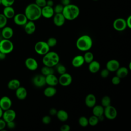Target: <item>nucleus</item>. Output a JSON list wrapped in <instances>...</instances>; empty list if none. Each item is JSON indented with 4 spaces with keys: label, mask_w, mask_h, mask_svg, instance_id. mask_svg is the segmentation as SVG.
<instances>
[{
    "label": "nucleus",
    "mask_w": 131,
    "mask_h": 131,
    "mask_svg": "<svg viewBox=\"0 0 131 131\" xmlns=\"http://www.w3.org/2000/svg\"><path fill=\"white\" fill-rule=\"evenodd\" d=\"M24 14L28 20L35 21L41 16V8L35 3H31L27 6L25 9Z\"/></svg>",
    "instance_id": "f257e3e1"
},
{
    "label": "nucleus",
    "mask_w": 131,
    "mask_h": 131,
    "mask_svg": "<svg viewBox=\"0 0 131 131\" xmlns=\"http://www.w3.org/2000/svg\"><path fill=\"white\" fill-rule=\"evenodd\" d=\"M93 46V40L88 35H82L79 36L76 41V47L80 51H89Z\"/></svg>",
    "instance_id": "f03ea898"
},
{
    "label": "nucleus",
    "mask_w": 131,
    "mask_h": 131,
    "mask_svg": "<svg viewBox=\"0 0 131 131\" xmlns=\"http://www.w3.org/2000/svg\"><path fill=\"white\" fill-rule=\"evenodd\" d=\"M62 13L66 20H73L78 17L80 9L77 5L70 4L64 6Z\"/></svg>",
    "instance_id": "7ed1b4c3"
},
{
    "label": "nucleus",
    "mask_w": 131,
    "mask_h": 131,
    "mask_svg": "<svg viewBox=\"0 0 131 131\" xmlns=\"http://www.w3.org/2000/svg\"><path fill=\"white\" fill-rule=\"evenodd\" d=\"M60 58L58 54L54 51H49L43 56L42 63L44 66L53 67L56 66L59 61Z\"/></svg>",
    "instance_id": "20e7f679"
},
{
    "label": "nucleus",
    "mask_w": 131,
    "mask_h": 131,
    "mask_svg": "<svg viewBox=\"0 0 131 131\" xmlns=\"http://www.w3.org/2000/svg\"><path fill=\"white\" fill-rule=\"evenodd\" d=\"M14 49L13 42L8 39L3 38L0 41V52L6 55L10 53Z\"/></svg>",
    "instance_id": "39448f33"
},
{
    "label": "nucleus",
    "mask_w": 131,
    "mask_h": 131,
    "mask_svg": "<svg viewBox=\"0 0 131 131\" xmlns=\"http://www.w3.org/2000/svg\"><path fill=\"white\" fill-rule=\"evenodd\" d=\"M50 48L46 42L44 41H39L34 45V50L35 52L40 55L43 56L50 51Z\"/></svg>",
    "instance_id": "423d86ee"
},
{
    "label": "nucleus",
    "mask_w": 131,
    "mask_h": 131,
    "mask_svg": "<svg viewBox=\"0 0 131 131\" xmlns=\"http://www.w3.org/2000/svg\"><path fill=\"white\" fill-rule=\"evenodd\" d=\"M118 112L116 108L110 105L106 107H104L103 115L108 120H114L117 116Z\"/></svg>",
    "instance_id": "0eeeda50"
},
{
    "label": "nucleus",
    "mask_w": 131,
    "mask_h": 131,
    "mask_svg": "<svg viewBox=\"0 0 131 131\" xmlns=\"http://www.w3.org/2000/svg\"><path fill=\"white\" fill-rule=\"evenodd\" d=\"M113 28L119 32H121L126 29L127 25L126 20L122 18H118L114 20L113 23Z\"/></svg>",
    "instance_id": "6e6552de"
},
{
    "label": "nucleus",
    "mask_w": 131,
    "mask_h": 131,
    "mask_svg": "<svg viewBox=\"0 0 131 131\" xmlns=\"http://www.w3.org/2000/svg\"><path fill=\"white\" fill-rule=\"evenodd\" d=\"M58 79V83H59L62 86H68L70 85L73 80L72 76L68 73H65L63 74L60 75Z\"/></svg>",
    "instance_id": "1a4fd4ad"
},
{
    "label": "nucleus",
    "mask_w": 131,
    "mask_h": 131,
    "mask_svg": "<svg viewBox=\"0 0 131 131\" xmlns=\"http://www.w3.org/2000/svg\"><path fill=\"white\" fill-rule=\"evenodd\" d=\"M16 116V114L15 111L10 108L3 111L2 118L7 123L10 121H14Z\"/></svg>",
    "instance_id": "9d476101"
},
{
    "label": "nucleus",
    "mask_w": 131,
    "mask_h": 131,
    "mask_svg": "<svg viewBox=\"0 0 131 131\" xmlns=\"http://www.w3.org/2000/svg\"><path fill=\"white\" fill-rule=\"evenodd\" d=\"M32 83L37 88H40L43 87L46 84L45 76L43 75H36L32 78Z\"/></svg>",
    "instance_id": "9b49d317"
},
{
    "label": "nucleus",
    "mask_w": 131,
    "mask_h": 131,
    "mask_svg": "<svg viewBox=\"0 0 131 131\" xmlns=\"http://www.w3.org/2000/svg\"><path fill=\"white\" fill-rule=\"evenodd\" d=\"M13 18L14 23L18 26H24L28 21L24 13H17L15 14Z\"/></svg>",
    "instance_id": "f8f14e48"
},
{
    "label": "nucleus",
    "mask_w": 131,
    "mask_h": 131,
    "mask_svg": "<svg viewBox=\"0 0 131 131\" xmlns=\"http://www.w3.org/2000/svg\"><path fill=\"white\" fill-rule=\"evenodd\" d=\"M26 68L30 71H35L38 67L37 60L33 57H28L25 61Z\"/></svg>",
    "instance_id": "ddd939ff"
},
{
    "label": "nucleus",
    "mask_w": 131,
    "mask_h": 131,
    "mask_svg": "<svg viewBox=\"0 0 131 131\" xmlns=\"http://www.w3.org/2000/svg\"><path fill=\"white\" fill-rule=\"evenodd\" d=\"M12 104V100L9 97L5 96L0 98V107L3 111L10 108Z\"/></svg>",
    "instance_id": "4468645a"
},
{
    "label": "nucleus",
    "mask_w": 131,
    "mask_h": 131,
    "mask_svg": "<svg viewBox=\"0 0 131 131\" xmlns=\"http://www.w3.org/2000/svg\"><path fill=\"white\" fill-rule=\"evenodd\" d=\"M120 67V62L116 59H111L106 64V68L111 72H116Z\"/></svg>",
    "instance_id": "2eb2a0df"
},
{
    "label": "nucleus",
    "mask_w": 131,
    "mask_h": 131,
    "mask_svg": "<svg viewBox=\"0 0 131 131\" xmlns=\"http://www.w3.org/2000/svg\"><path fill=\"white\" fill-rule=\"evenodd\" d=\"M54 11L53 7L46 5L41 8V16L46 18H52L54 15Z\"/></svg>",
    "instance_id": "dca6fc26"
},
{
    "label": "nucleus",
    "mask_w": 131,
    "mask_h": 131,
    "mask_svg": "<svg viewBox=\"0 0 131 131\" xmlns=\"http://www.w3.org/2000/svg\"><path fill=\"white\" fill-rule=\"evenodd\" d=\"M53 17V23L56 26L61 27L64 24L66 19L62 13H55Z\"/></svg>",
    "instance_id": "f3484780"
},
{
    "label": "nucleus",
    "mask_w": 131,
    "mask_h": 131,
    "mask_svg": "<svg viewBox=\"0 0 131 131\" xmlns=\"http://www.w3.org/2000/svg\"><path fill=\"white\" fill-rule=\"evenodd\" d=\"M46 84L49 86H55L58 84V79L54 74H52L45 76Z\"/></svg>",
    "instance_id": "a211bd4d"
},
{
    "label": "nucleus",
    "mask_w": 131,
    "mask_h": 131,
    "mask_svg": "<svg viewBox=\"0 0 131 131\" xmlns=\"http://www.w3.org/2000/svg\"><path fill=\"white\" fill-rule=\"evenodd\" d=\"M96 98L93 94H89L85 98V104L88 107L92 108L96 105Z\"/></svg>",
    "instance_id": "6ab92c4d"
},
{
    "label": "nucleus",
    "mask_w": 131,
    "mask_h": 131,
    "mask_svg": "<svg viewBox=\"0 0 131 131\" xmlns=\"http://www.w3.org/2000/svg\"><path fill=\"white\" fill-rule=\"evenodd\" d=\"M24 30L29 35L33 34L36 30V26L33 21L28 20L24 25Z\"/></svg>",
    "instance_id": "aec40b11"
},
{
    "label": "nucleus",
    "mask_w": 131,
    "mask_h": 131,
    "mask_svg": "<svg viewBox=\"0 0 131 131\" xmlns=\"http://www.w3.org/2000/svg\"><path fill=\"white\" fill-rule=\"evenodd\" d=\"M1 35L3 38L10 39L13 35V30L11 27L6 26L2 28Z\"/></svg>",
    "instance_id": "412c9836"
},
{
    "label": "nucleus",
    "mask_w": 131,
    "mask_h": 131,
    "mask_svg": "<svg viewBox=\"0 0 131 131\" xmlns=\"http://www.w3.org/2000/svg\"><path fill=\"white\" fill-rule=\"evenodd\" d=\"M83 56L81 55H78L74 57L72 60V65L75 68H79L81 67L84 63Z\"/></svg>",
    "instance_id": "4be33fe9"
},
{
    "label": "nucleus",
    "mask_w": 131,
    "mask_h": 131,
    "mask_svg": "<svg viewBox=\"0 0 131 131\" xmlns=\"http://www.w3.org/2000/svg\"><path fill=\"white\" fill-rule=\"evenodd\" d=\"M15 95L17 99L24 100L27 96V91L25 87L20 86L15 90Z\"/></svg>",
    "instance_id": "5701e85b"
},
{
    "label": "nucleus",
    "mask_w": 131,
    "mask_h": 131,
    "mask_svg": "<svg viewBox=\"0 0 131 131\" xmlns=\"http://www.w3.org/2000/svg\"><path fill=\"white\" fill-rule=\"evenodd\" d=\"M100 69V64L99 62L96 60H93L89 63L88 70L92 73H97Z\"/></svg>",
    "instance_id": "b1692460"
},
{
    "label": "nucleus",
    "mask_w": 131,
    "mask_h": 131,
    "mask_svg": "<svg viewBox=\"0 0 131 131\" xmlns=\"http://www.w3.org/2000/svg\"><path fill=\"white\" fill-rule=\"evenodd\" d=\"M57 92L56 89L53 86H48L43 91V95L47 97H52L54 96Z\"/></svg>",
    "instance_id": "393cba45"
},
{
    "label": "nucleus",
    "mask_w": 131,
    "mask_h": 131,
    "mask_svg": "<svg viewBox=\"0 0 131 131\" xmlns=\"http://www.w3.org/2000/svg\"><path fill=\"white\" fill-rule=\"evenodd\" d=\"M3 14L7 18V19L13 18L15 14V10L12 6L4 7Z\"/></svg>",
    "instance_id": "a878e982"
},
{
    "label": "nucleus",
    "mask_w": 131,
    "mask_h": 131,
    "mask_svg": "<svg viewBox=\"0 0 131 131\" xmlns=\"http://www.w3.org/2000/svg\"><path fill=\"white\" fill-rule=\"evenodd\" d=\"M92 108V113L93 115L97 117L98 118L103 115L104 107L101 105H95Z\"/></svg>",
    "instance_id": "bb28decb"
},
{
    "label": "nucleus",
    "mask_w": 131,
    "mask_h": 131,
    "mask_svg": "<svg viewBox=\"0 0 131 131\" xmlns=\"http://www.w3.org/2000/svg\"><path fill=\"white\" fill-rule=\"evenodd\" d=\"M57 119L62 122L66 121L69 118L67 112L64 110H59L57 111L56 115Z\"/></svg>",
    "instance_id": "cd10ccee"
},
{
    "label": "nucleus",
    "mask_w": 131,
    "mask_h": 131,
    "mask_svg": "<svg viewBox=\"0 0 131 131\" xmlns=\"http://www.w3.org/2000/svg\"><path fill=\"white\" fill-rule=\"evenodd\" d=\"M116 72V75L120 78H123L127 76L128 74V69L125 67H120Z\"/></svg>",
    "instance_id": "c85d7f7f"
},
{
    "label": "nucleus",
    "mask_w": 131,
    "mask_h": 131,
    "mask_svg": "<svg viewBox=\"0 0 131 131\" xmlns=\"http://www.w3.org/2000/svg\"><path fill=\"white\" fill-rule=\"evenodd\" d=\"M8 88L11 90H15L20 86V82L18 79H12L8 83Z\"/></svg>",
    "instance_id": "c756f323"
},
{
    "label": "nucleus",
    "mask_w": 131,
    "mask_h": 131,
    "mask_svg": "<svg viewBox=\"0 0 131 131\" xmlns=\"http://www.w3.org/2000/svg\"><path fill=\"white\" fill-rule=\"evenodd\" d=\"M55 71L53 67H50L48 66H44L41 69V73L42 75L45 76H46L48 75L54 74Z\"/></svg>",
    "instance_id": "7c9ffc66"
},
{
    "label": "nucleus",
    "mask_w": 131,
    "mask_h": 131,
    "mask_svg": "<svg viewBox=\"0 0 131 131\" xmlns=\"http://www.w3.org/2000/svg\"><path fill=\"white\" fill-rule=\"evenodd\" d=\"M83 56L84 58V62L88 64L94 60V56L93 54L91 52H90L89 51L85 52V53Z\"/></svg>",
    "instance_id": "2f4dec72"
},
{
    "label": "nucleus",
    "mask_w": 131,
    "mask_h": 131,
    "mask_svg": "<svg viewBox=\"0 0 131 131\" xmlns=\"http://www.w3.org/2000/svg\"><path fill=\"white\" fill-rule=\"evenodd\" d=\"M111 98L108 96H105L103 97L101 100V105L104 107L111 105Z\"/></svg>",
    "instance_id": "473e14b6"
},
{
    "label": "nucleus",
    "mask_w": 131,
    "mask_h": 131,
    "mask_svg": "<svg viewBox=\"0 0 131 131\" xmlns=\"http://www.w3.org/2000/svg\"><path fill=\"white\" fill-rule=\"evenodd\" d=\"M99 119L97 117L94 116V115H92L91 116L89 119H88V122H89V124L91 126H95L97 124H98V123H99Z\"/></svg>",
    "instance_id": "72a5a7b5"
},
{
    "label": "nucleus",
    "mask_w": 131,
    "mask_h": 131,
    "mask_svg": "<svg viewBox=\"0 0 131 131\" xmlns=\"http://www.w3.org/2000/svg\"><path fill=\"white\" fill-rule=\"evenodd\" d=\"M78 123L81 127H86L89 125L88 119L85 116H81L78 119Z\"/></svg>",
    "instance_id": "f704fd0d"
},
{
    "label": "nucleus",
    "mask_w": 131,
    "mask_h": 131,
    "mask_svg": "<svg viewBox=\"0 0 131 131\" xmlns=\"http://www.w3.org/2000/svg\"><path fill=\"white\" fill-rule=\"evenodd\" d=\"M56 66V71L59 75L63 74L67 72V68L64 65L61 64H59L58 63Z\"/></svg>",
    "instance_id": "c9c22d12"
},
{
    "label": "nucleus",
    "mask_w": 131,
    "mask_h": 131,
    "mask_svg": "<svg viewBox=\"0 0 131 131\" xmlns=\"http://www.w3.org/2000/svg\"><path fill=\"white\" fill-rule=\"evenodd\" d=\"M7 21V18L3 13H0V29H2L6 26Z\"/></svg>",
    "instance_id": "e433bc0d"
},
{
    "label": "nucleus",
    "mask_w": 131,
    "mask_h": 131,
    "mask_svg": "<svg viewBox=\"0 0 131 131\" xmlns=\"http://www.w3.org/2000/svg\"><path fill=\"white\" fill-rule=\"evenodd\" d=\"M46 42L48 44V45L49 46V47L51 48V47H54L56 45L57 43V40L56 38H55V37H52L48 38Z\"/></svg>",
    "instance_id": "4c0bfd02"
},
{
    "label": "nucleus",
    "mask_w": 131,
    "mask_h": 131,
    "mask_svg": "<svg viewBox=\"0 0 131 131\" xmlns=\"http://www.w3.org/2000/svg\"><path fill=\"white\" fill-rule=\"evenodd\" d=\"M63 7L64 6L61 4H59L56 5L54 8V13H61L62 12L63 9Z\"/></svg>",
    "instance_id": "58836bf2"
},
{
    "label": "nucleus",
    "mask_w": 131,
    "mask_h": 131,
    "mask_svg": "<svg viewBox=\"0 0 131 131\" xmlns=\"http://www.w3.org/2000/svg\"><path fill=\"white\" fill-rule=\"evenodd\" d=\"M15 0H2L1 4L4 7L12 6Z\"/></svg>",
    "instance_id": "ea45409f"
},
{
    "label": "nucleus",
    "mask_w": 131,
    "mask_h": 131,
    "mask_svg": "<svg viewBox=\"0 0 131 131\" xmlns=\"http://www.w3.org/2000/svg\"><path fill=\"white\" fill-rule=\"evenodd\" d=\"M110 73V72L106 68L103 69L100 72V76L103 78H107L109 76Z\"/></svg>",
    "instance_id": "a19ab883"
},
{
    "label": "nucleus",
    "mask_w": 131,
    "mask_h": 131,
    "mask_svg": "<svg viewBox=\"0 0 131 131\" xmlns=\"http://www.w3.org/2000/svg\"><path fill=\"white\" fill-rule=\"evenodd\" d=\"M111 81H112V83L114 85H118L121 82V78H119L117 75H116V76H115L112 77Z\"/></svg>",
    "instance_id": "79ce46f5"
},
{
    "label": "nucleus",
    "mask_w": 131,
    "mask_h": 131,
    "mask_svg": "<svg viewBox=\"0 0 131 131\" xmlns=\"http://www.w3.org/2000/svg\"><path fill=\"white\" fill-rule=\"evenodd\" d=\"M47 0H35V4L40 8H42L46 5Z\"/></svg>",
    "instance_id": "37998d69"
},
{
    "label": "nucleus",
    "mask_w": 131,
    "mask_h": 131,
    "mask_svg": "<svg viewBox=\"0 0 131 131\" xmlns=\"http://www.w3.org/2000/svg\"><path fill=\"white\" fill-rule=\"evenodd\" d=\"M51 121V118L50 116L46 115L42 117V122L44 124H49Z\"/></svg>",
    "instance_id": "c03bdc74"
},
{
    "label": "nucleus",
    "mask_w": 131,
    "mask_h": 131,
    "mask_svg": "<svg viewBox=\"0 0 131 131\" xmlns=\"http://www.w3.org/2000/svg\"><path fill=\"white\" fill-rule=\"evenodd\" d=\"M70 126L67 124L62 125L60 127V131H69L70 130Z\"/></svg>",
    "instance_id": "a18cd8bd"
},
{
    "label": "nucleus",
    "mask_w": 131,
    "mask_h": 131,
    "mask_svg": "<svg viewBox=\"0 0 131 131\" xmlns=\"http://www.w3.org/2000/svg\"><path fill=\"white\" fill-rule=\"evenodd\" d=\"M6 126V122L1 118H0V130H3Z\"/></svg>",
    "instance_id": "49530a36"
},
{
    "label": "nucleus",
    "mask_w": 131,
    "mask_h": 131,
    "mask_svg": "<svg viewBox=\"0 0 131 131\" xmlns=\"http://www.w3.org/2000/svg\"><path fill=\"white\" fill-rule=\"evenodd\" d=\"M6 126H7V127L10 129L14 128L15 127V123L14 122V121L7 122L6 123Z\"/></svg>",
    "instance_id": "de8ad7c7"
},
{
    "label": "nucleus",
    "mask_w": 131,
    "mask_h": 131,
    "mask_svg": "<svg viewBox=\"0 0 131 131\" xmlns=\"http://www.w3.org/2000/svg\"><path fill=\"white\" fill-rule=\"evenodd\" d=\"M125 20H126L127 27L129 29H130L131 28V16L130 15L128 16Z\"/></svg>",
    "instance_id": "09e8293b"
},
{
    "label": "nucleus",
    "mask_w": 131,
    "mask_h": 131,
    "mask_svg": "<svg viewBox=\"0 0 131 131\" xmlns=\"http://www.w3.org/2000/svg\"><path fill=\"white\" fill-rule=\"evenodd\" d=\"M57 112V110L56 108H51L49 110V114L51 116H55V115H56Z\"/></svg>",
    "instance_id": "8fccbe9b"
},
{
    "label": "nucleus",
    "mask_w": 131,
    "mask_h": 131,
    "mask_svg": "<svg viewBox=\"0 0 131 131\" xmlns=\"http://www.w3.org/2000/svg\"><path fill=\"white\" fill-rule=\"evenodd\" d=\"M60 2L61 4H62L63 6L71 4V0H60Z\"/></svg>",
    "instance_id": "3c124183"
},
{
    "label": "nucleus",
    "mask_w": 131,
    "mask_h": 131,
    "mask_svg": "<svg viewBox=\"0 0 131 131\" xmlns=\"http://www.w3.org/2000/svg\"><path fill=\"white\" fill-rule=\"evenodd\" d=\"M46 5L50 6V7H53L54 5V1L53 0H48L47 1V3Z\"/></svg>",
    "instance_id": "603ef678"
},
{
    "label": "nucleus",
    "mask_w": 131,
    "mask_h": 131,
    "mask_svg": "<svg viewBox=\"0 0 131 131\" xmlns=\"http://www.w3.org/2000/svg\"><path fill=\"white\" fill-rule=\"evenodd\" d=\"M6 54H5L4 53H2V52H0V60L5 59V57H6Z\"/></svg>",
    "instance_id": "864d4df0"
},
{
    "label": "nucleus",
    "mask_w": 131,
    "mask_h": 131,
    "mask_svg": "<svg viewBox=\"0 0 131 131\" xmlns=\"http://www.w3.org/2000/svg\"><path fill=\"white\" fill-rule=\"evenodd\" d=\"M3 110L1 108V107H0V118H1L2 117V115H3Z\"/></svg>",
    "instance_id": "5fc2aeb1"
},
{
    "label": "nucleus",
    "mask_w": 131,
    "mask_h": 131,
    "mask_svg": "<svg viewBox=\"0 0 131 131\" xmlns=\"http://www.w3.org/2000/svg\"><path fill=\"white\" fill-rule=\"evenodd\" d=\"M129 70L131 69V62H129Z\"/></svg>",
    "instance_id": "6e6d98bb"
},
{
    "label": "nucleus",
    "mask_w": 131,
    "mask_h": 131,
    "mask_svg": "<svg viewBox=\"0 0 131 131\" xmlns=\"http://www.w3.org/2000/svg\"><path fill=\"white\" fill-rule=\"evenodd\" d=\"M1 3H2V0H0V5L1 4Z\"/></svg>",
    "instance_id": "4d7b16f0"
},
{
    "label": "nucleus",
    "mask_w": 131,
    "mask_h": 131,
    "mask_svg": "<svg viewBox=\"0 0 131 131\" xmlns=\"http://www.w3.org/2000/svg\"><path fill=\"white\" fill-rule=\"evenodd\" d=\"M93 1H98V0H93Z\"/></svg>",
    "instance_id": "13d9d810"
},
{
    "label": "nucleus",
    "mask_w": 131,
    "mask_h": 131,
    "mask_svg": "<svg viewBox=\"0 0 131 131\" xmlns=\"http://www.w3.org/2000/svg\"><path fill=\"white\" fill-rule=\"evenodd\" d=\"M0 33H1V29H0Z\"/></svg>",
    "instance_id": "bf43d9fd"
}]
</instances>
